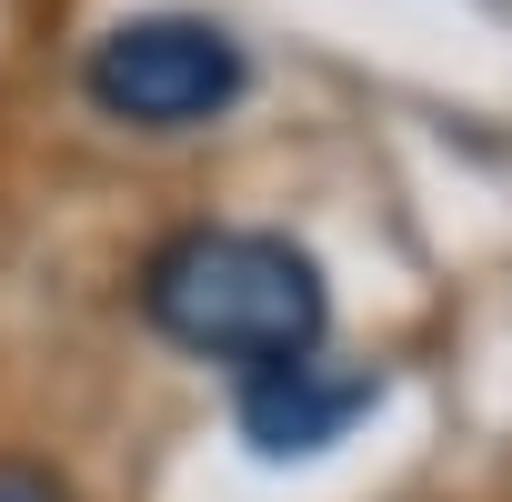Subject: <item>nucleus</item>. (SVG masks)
I'll return each instance as SVG.
<instances>
[{
	"label": "nucleus",
	"mask_w": 512,
	"mask_h": 502,
	"mask_svg": "<svg viewBox=\"0 0 512 502\" xmlns=\"http://www.w3.org/2000/svg\"><path fill=\"white\" fill-rule=\"evenodd\" d=\"M151 322L231 372H262V362H302L332 332V292L312 272V251L282 231H181L151 282H141Z\"/></svg>",
	"instance_id": "nucleus-1"
},
{
	"label": "nucleus",
	"mask_w": 512,
	"mask_h": 502,
	"mask_svg": "<svg viewBox=\"0 0 512 502\" xmlns=\"http://www.w3.org/2000/svg\"><path fill=\"white\" fill-rule=\"evenodd\" d=\"M81 91L131 131H191V121H221L251 91V51L201 11H151V21H121V31L91 41Z\"/></svg>",
	"instance_id": "nucleus-2"
},
{
	"label": "nucleus",
	"mask_w": 512,
	"mask_h": 502,
	"mask_svg": "<svg viewBox=\"0 0 512 502\" xmlns=\"http://www.w3.org/2000/svg\"><path fill=\"white\" fill-rule=\"evenodd\" d=\"M372 402H382V382L372 372H322V352L262 362V372H241V442L262 462H302V452H332Z\"/></svg>",
	"instance_id": "nucleus-3"
},
{
	"label": "nucleus",
	"mask_w": 512,
	"mask_h": 502,
	"mask_svg": "<svg viewBox=\"0 0 512 502\" xmlns=\"http://www.w3.org/2000/svg\"><path fill=\"white\" fill-rule=\"evenodd\" d=\"M0 502H61V482L31 472V462H0Z\"/></svg>",
	"instance_id": "nucleus-4"
}]
</instances>
